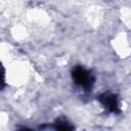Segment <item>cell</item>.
<instances>
[{
	"mask_svg": "<svg viewBox=\"0 0 131 131\" xmlns=\"http://www.w3.org/2000/svg\"><path fill=\"white\" fill-rule=\"evenodd\" d=\"M4 84V72L0 70V87Z\"/></svg>",
	"mask_w": 131,
	"mask_h": 131,
	"instance_id": "277c9868",
	"label": "cell"
},
{
	"mask_svg": "<svg viewBox=\"0 0 131 131\" xmlns=\"http://www.w3.org/2000/svg\"><path fill=\"white\" fill-rule=\"evenodd\" d=\"M98 100L108 112L117 113L119 111V101L116 95L112 93H103L98 97Z\"/></svg>",
	"mask_w": 131,
	"mask_h": 131,
	"instance_id": "7a4b0ae2",
	"label": "cell"
},
{
	"mask_svg": "<svg viewBox=\"0 0 131 131\" xmlns=\"http://www.w3.org/2000/svg\"><path fill=\"white\" fill-rule=\"evenodd\" d=\"M16 131H34L33 129H31V128H28V127H24V126H21V127H19Z\"/></svg>",
	"mask_w": 131,
	"mask_h": 131,
	"instance_id": "5b68a950",
	"label": "cell"
},
{
	"mask_svg": "<svg viewBox=\"0 0 131 131\" xmlns=\"http://www.w3.org/2000/svg\"><path fill=\"white\" fill-rule=\"evenodd\" d=\"M72 77H73L75 84H77L79 87H81L85 90H90L93 86L94 78H93L92 74L88 70H86L85 68H83L81 66L75 67L73 69Z\"/></svg>",
	"mask_w": 131,
	"mask_h": 131,
	"instance_id": "6da1fadb",
	"label": "cell"
},
{
	"mask_svg": "<svg viewBox=\"0 0 131 131\" xmlns=\"http://www.w3.org/2000/svg\"><path fill=\"white\" fill-rule=\"evenodd\" d=\"M53 128L55 131H74L73 125L64 119H58L54 123Z\"/></svg>",
	"mask_w": 131,
	"mask_h": 131,
	"instance_id": "3957f363",
	"label": "cell"
}]
</instances>
